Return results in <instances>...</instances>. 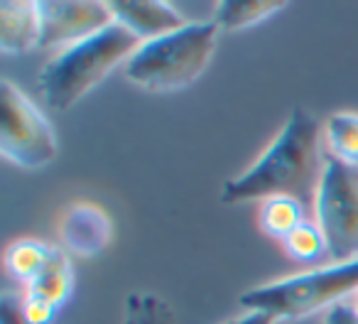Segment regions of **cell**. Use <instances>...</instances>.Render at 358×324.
<instances>
[{
    "label": "cell",
    "mask_w": 358,
    "mask_h": 324,
    "mask_svg": "<svg viewBox=\"0 0 358 324\" xmlns=\"http://www.w3.org/2000/svg\"><path fill=\"white\" fill-rule=\"evenodd\" d=\"M0 324H30L22 314V295L3 293L0 297Z\"/></svg>",
    "instance_id": "19"
},
{
    "label": "cell",
    "mask_w": 358,
    "mask_h": 324,
    "mask_svg": "<svg viewBox=\"0 0 358 324\" xmlns=\"http://www.w3.org/2000/svg\"><path fill=\"white\" fill-rule=\"evenodd\" d=\"M287 6L289 3H285V0H224L216 6L214 20L221 30L241 32L278 15Z\"/></svg>",
    "instance_id": "12"
},
{
    "label": "cell",
    "mask_w": 358,
    "mask_h": 324,
    "mask_svg": "<svg viewBox=\"0 0 358 324\" xmlns=\"http://www.w3.org/2000/svg\"><path fill=\"white\" fill-rule=\"evenodd\" d=\"M322 145L324 133L317 115L307 108L289 111L280 133L255 157V162L226 182L221 202L245 204L268 197H297L299 202H314L324 167Z\"/></svg>",
    "instance_id": "1"
},
{
    "label": "cell",
    "mask_w": 358,
    "mask_h": 324,
    "mask_svg": "<svg viewBox=\"0 0 358 324\" xmlns=\"http://www.w3.org/2000/svg\"><path fill=\"white\" fill-rule=\"evenodd\" d=\"M140 45L143 42L133 32L110 22L96 35L59 50L37 74L45 104L59 113L71 111L118 66H125Z\"/></svg>",
    "instance_id": "2"
},
{
    "label": "cell",
    "mask_w": 358,
    "mask_h": 324,
    "mask_svg": "<svg viewBox=\"0 0 358 324\" xmlns=\"http://www.w3.org/2000/svg\"><path fill=\"white\" fill-rule=\"evenodd\" d=\"M322 324H358V304L353 300H343L324 314Z\"/></svg>",
    "instance_id": "20"
},
{
    "label": "cell",
    "mask_w": 358,
    "mask_h": 324,
    "mask_svg": "<svg viewBox=\"0 0 358 324\" xmlns=\"http://www.w3.org/2000/svg\"><path fill=\"white\" fill-rule=\"evenodd\" d=\"M59 312L57 307H52L50 302L40 297H30V295L22 293V314L30 324H52L55 314Z\"/></svg>",
    "instance_id": "18"
},
{
    "label": "cell",
    "mask_w": 358,
    "mask_h": 324,
    "mask_svg": "<svg viewBox=\"0 0 358 324\" xmlns=\"http://www.w3.org/2000/svg\"><path fill=\"white\" fill-rule=\"evenodd\" d=\"M71 293H74V265H71L69 253L55 246V253L45 265V270L30 285H25V295L40 297L52 307L62 309L71 300Z\"/></svg>",
    "instance_id": "11"
},
{
    "label": "cell",
    "mask_w": 358,
    "mask_h": 324,
    "mask_svg": "<svg viewBox=\"0 0 358 324\" xmlns=\"http://www.w3.org/2000/svg\"><path fill=\"white\" fill-rule=\"evenodd\" d=\"M304 221H307L304 202H299L297 197H268L258 206L260 231L280 244Z\"/></svg>",
    "instance_id": "13"
},
{
    "label": "cell",
    "mask_w": 358,
    "mask_h": 324,
    "mask_svg": "<svg viewBox=\"0 0 358 324\" xmlns=\"http://www.w3.org/2000/svg\"><path fill=\"white\" fill-rule=\"evenodd\" d=\"M113 241V221L91 202H74L62 211L59 244L76 258H94Z\"/></svg>",
    "instance_id": "8"
},
{
    "label": "cell",
    "mask_w": 358,
    "mask_h": 324,
    "mask_svg": "<svg viewBox=\"0 0 358 324\" xmlns=\"http://www.w3.org/2000/svg\"><path fill=\"white\" fill-rule=\"evenodd\" d=\"M221 324H278V319L268 312H250V309H243L241 314L224 319Z\"/></svg>",
    "instance_id": "21"
},
{
    "label": "cell",
    "mask_w": 358,
    "mask_h": 324,
    "mask_svg": "<svg viewBox=\"0 0 358 324\" xmlns=\"http://www.w3.org/2000/svg\"><path fill=\"white\" fill-rule=\"evenodd\" d=\"M216 20L187 22L177 30L148 40L133 52L123 76L148 94L185 91L206 71L219 45Z\"/></svg>",
    "instance_id": "3"
},
{
    "label": "cell",
    "mask_w": 358,
    "mask_h": 324,
    "mask_svg": "<svg viewBox=\"0 0 358 324\" xmlns=\"http://www.w3.org/2000/svg\"><path fill=\"white\" fill-rule=\"evenodd\" d=\"M42 42L40 3L35 0H3L0 3V52L8 57H22L37 50Z\"/></svg>",
    "instance_id": "10"
},
{
    "label": "cell",
    "mask_w": 358,
    "mask_h": 324,
    "mask_svg": "<svg viewBox=\"0 0 358 324\" xmlns=\"http://www.w3.org/2000/svg\"><path fill=\"white\" fill-rule=\"evenodd\" d=\"M353 302H356V304H358V293H356V295H353Z\"/></svg>",
    "instance_id": "22"
},
{
    "label": "cell",
    "mask_w": 358,
    "mask_h": 324,
    "mask_svg": "<svg viewBox=\"0 0 358 324\" xmlns=\"http://www.w3.org/2000/svg\"><path fill=\"white\" fill-rule=\"evenodd\" d=\"M285 253L299 263H317L322 258H329V244L324 231L314 219H307L299 224L287 239L282 241Z\"/></svg>",
    "instance_id": "17"
},
{
    "label": "cell",
    "mask_w": 358,
    "mask_h": 324,
    "mask_svg": "<svg viewBox=\"0 0 358 324\" xmlns=\"http://www.w3.org/2000/svg\"><path fill=\"white\" fill-rule=\"evenodd\" d=\"M57 153L59 140L47 115L10 79L0 81V155L20 170H40Z\"/></svg>",
    "instance_id": "5"
},
{
    "label": "cell",
    "mask_w": 358,
    "mask_h": 324,
    "mask_svg": "<svg viewBox=\"0 0 358 324\" xmlns=\"http://www.w3.org/2000/svg\"><path fill=\"white\" fill-rule=\"evenodd\" d=\"M123 324H174V309L159 295L133 290L125 295Z\"/></svg>",
    "instance_id": "16"
},
{
    "label": "cell",
    "mask_w": 358,
    "mask_h": 324,
    "mask_svg": "<svg viewBox=\"0 0 358 324\" xmlns=\"http://www.w3.org/2000/svg\"><path fill=\"white\" fill-rule=\"evenodd\" d=\"M52 253H55V246L45 244V241L20 239V241H13L6 248L3 265H6L10 278L20 280L22 285H30L45 270V265L50 263Z\"/></svg>",
    "instance_id": "15"
},
{
    "label": "cell",
    "mask_w": 358,
    "mask_h": 324,
    "mask_svg": "<svg viewBox=\"0 0 358 324\" xmlns=\"http://www.w3.org/2000/svg\"><path fill=\"white\" fill-rule=\"evenodd\" d=\"M312 209L314 221L327 236L329 258L334 263L358 258V167L327 155Z\"/></svg>",
    "instance_id": "6"
},
{
    "label": "cell",
    "mask_w": 358,
    "mask_h": 324,
    "mask_svg": "<svg viewBox=\"0 0 358 324\" xmlns=\"http://www.w3.org/2000/svg\"><path fill=\"white\" fill-rule=\"evenodd\" d=\"M324 145L329 157L338 160L348 167H358V113L356 111H336L322 123Z\"/></svg>",
    "instance_id": "14"
},
{
    "label": "cell",
    "mask_w": 358,
    "mask_h": 324,
    "mask_svg": "<svg viewBox=\"0 0 358 324\" xmlns=\"http://www.w3.org/2000/svg\"><path fill=\"white\" fill-rule=\"evenodd\" d=\"M358 293V258L346 263H329L322 268L285 275L270 283L241 293V309L268 312L275 319H307L314 314H327L343 300H353Z\"/></svg>",
    "instance_id": "4"
},
{
    "label": "cell",
    "mask_w": 358,
    "mask_h": 324,
    "mask_svg": "<svg viewBox=\"0 0 358 324\" xmlns=\"http://www.w3.org/2000/svg\"><path fill=\"white\" fill-rule=\"evenodd\" d=\"M42 42L40 50H64L96 35L113 22L106 3L94 0H42Z\"/></svg>",
    "instance_id": "7"
},
{
    "label": "cell",
    "mask_w": 358,
    "mask_h": 324,
    "mask_svg": "<svg viewBox=\"0 0 358 324\" xmlns=\"http://www.w3.org/2000/svg\"><path fill=\"white\" fill-rule=\"evenodd\" d=\"M106 6L113 15V22L133 32L140 42L167 35L189 22L172 3H164V0H110Z\"/></svg>",
    "instance_id": "9"
}]
</instances>
